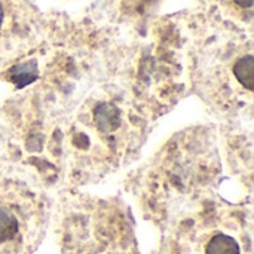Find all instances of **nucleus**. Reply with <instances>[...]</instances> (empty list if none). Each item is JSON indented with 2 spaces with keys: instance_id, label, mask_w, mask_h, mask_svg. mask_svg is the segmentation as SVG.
<instances>
[{
  "instance_id": "1",
  "label": "nucleus",
  "mask_w": 254,
  "mask_h": 254,
  "mask_svg": "<svg viewBox=\"0 0 254 254\" xmlns=\"http://www.w3.org/2000/svg\"><path fill=\"white\" fill-rule=\"evenodd\" d=\"M37 229L31 204L0 195V254H21Z\"/></svg>"
},
{
  "instance_id": "6",
  "label": "nucleus",
  "mask_w": 254,
  "mask_h": 254,
  "mask_svg": "<svg viewBox=\"0 0 254 254\" xmlns=\"http://www.w3.org/2000/svg\"><path fill=\"white\" fill-rule=\"evenodd\" d=\"M234 1L241 7H252L253 4V0H234Z\"/></svg>"
},
{
  "instance_id": "7",
  "label": "nucleus",
  "mask_w": 254,
  "mask_h": 254,
  "mask_svg": "<svg viewBox=\"0 0 254 254\" xmlns=\"http://www.w3.org/2000/svg\"><path fill=\"white\" fill-rule=\"evenodd\" d=\"M3 19H4V9H3V4H1V1H0V27H1V24H3Z\"/></svg>"
},
{
  "instance_id": "2",
  "label": "nucleus",
  "mask_w": 254,
  "mask_h": 254,
  "mask_svg": "<svg viewBox=\"0 0 254 254\" xmlns=\"http://www.w3.org/2000/svg\"><path fill=\"white\" fill-rule=\"evenodd\" d=\"M37 76H39V70H37V63L34 60L16 64L9 70V79L16 88H24L30 85L37 79Z\"/></svg>"
},
{
  "instance_id": "4",
  "label": "nucleus",
  "mask_w": 254,
  "mask_h": 254,
  "mask_svg": "<svg viewBox=\"0 0 254 254\" xmlns=\"http://www.w3.org/2000/svg\"><path fill=\"white\" fill-rule=\"evenodd\" d=\"M254 58L253 55H246L243 58H240L235 65H234V74L238 79V82L247 88L249 91H252L254 86Z\"/></svg>"
},
{
  "instance_id": "3",
  "label": "nucleus",
  "mask_w": 254,
  "mask_h": 254,
  "mask_svg": "<svg viewBox=\"0 0 254 254\" xmlns=\"http://www.w3.org/2000/svg\"><path fill=\"white\" fill-rule=\"evenodd\" d=\"M204 254H241V249L232 237L216 234L208 240Z\"/></svg>"
},
{
  "instance_id": "5",
  "label": "nucleus",
  "mask_w": 254,
  "mask_h": 254,
  "mask_svg": "<svg viewBox=\"0 0 254 254\" xmlns=\"http://www.w3.org/2000/svg\"><path fill=\"white\" fill-rule=\"evenodd\" d=\"M97 122L103 131H113L119 127V110L113 106H103L97 110Z\"/></svg>"
}]
</instances>
